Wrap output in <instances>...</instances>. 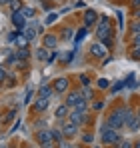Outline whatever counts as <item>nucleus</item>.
I'll return each instance as SVG.
<instances>
[{"instance_id": "obj_36", "label": "nucleus", "mask_w": 140, "mask_h": 148, "mask_svg": "<svg viewBox=\"0 0 140 148\" xmlns=\"http://www.w3.org/2000/svg\"><path fill=\"white\" fill-rule=\"evenodd\" d=\"M102 108H104V102H102V100H98V102L92 104V110H102Z\"/></svg>"}, {"instance_id": "obj_23", "label": "nucleus", "mask_w": 140, "mask_h": 148, "mask_svg": "<svg viewBox=\"0 0 140 148\" xmlns=\"http://www.w3.org/2000/svg\"><path fill=\"white\" fill-rule=\"evenodd\" d=\"M36 58L38 60H48V48H38V52H36Z\"/></svg>"}, {"instance_id": "obj_40", "label": "nucleus", "mask_w": 140, "mask_h": 148, "mask_svg": "<svg viewBox=\"0 0 140 148\" xmlns=\"http://www.w3.org/2000/svg\"><path fill=\"white\" fill-rule=\"evenodd\" d=\"M40 148H54V140H48V142H42Z\"/></svg>"}, {"instance_id": "obj_22", "label": "nucleus", "mask_w": 140, "mask_h": 148, "mask_svg": "<svg viewBox=\"0 0 140 148\" xmlns=\"http://www.w3.org/2000/svg\"><path fill=\"white\" fill-rule=\"evenodd\" d=\"M76 110H80V112H88V102H86V98H82L76 106H74Z\"/></svg>"}, {"instance_id": "obj_46", "label": "nucleus", "mask_w": 140, "mask_h": 148, "mask_svg": "<svg viewBox=\"0 0 140 148\" xmlns=\"http://www.w3.org/2000/svg\"><path fill=\"white\" fill-rule=\"evenodd\" d=\"M6 4H10V0H0V6H6Z\"/></svg>"}, {"instance_id": "obj_3", "label": "nucleus", "mask_w": 140, "mask_h": 148, "mask_svg": "<svg viewBox=\"0 0 140 148\" xmlns=\"http://www.w3.org/2000/svg\"><path fill=\"white\" fill-rule=\"evenodd\" d=\"M100 138H102V142H104V144H108V146H114V144H118V142L122 140L120 130H114V128H108L106 132H102V134H100Z\"/></svg>"}, {"instance_id": "obj_9", "label": "nucleus", "mask_w": 140, "mask_h": 148, "mask_svg": "<svg viewBox=\"0 0 140 148\" xmlns=\"http://www.w3.org/2000/svg\"><path fill=\"white\" fill-rule=\"evenodd\" d=\"M90 54L96 56V58H104V56H106V46H104L102 42H96V44L90 46Z\"/></svg>"}, {"instance_id": "obj_13", "label": "nucleus", "mask_w": 140, "mask_h": 148, "mask_svg": "<svg viewBox=\"0 0 140 148\" xmlns=\"http://www.w3.org/2000/svg\"><path fill=\"white\" fill-rule=\"evenodd\" d=\"M42 42H44V48H56V46H58V36H54V34H46V36H44V38H42Z\"/></svg>"}, {"instance_id": "obj_43", "label": "nucleus", "mask_w": 140, "mask_h": 148, "mask_svg": "<svg viewBox=\"0 0 140 148\" xmlns=\"http://www.w3.org/2000/svg\"><path fill=\"white\" fill-rule=\"evenodd\" d=\"M54 58H56V52H52V54H50V56H48V64H52V62H54Z\"/></svg>"}, {"instance_id": "obj_8", "label": "nucleus", "mask_w": 140, "mask_h": 148, "mask_svg": "<svg viewBox=\"0 0 140 148\" xmlns=\"http://www.w3.org/2000/svg\"><path fill=\"white\" fill-rule=\"evenodd\" d=\"M48 106H50V98H40L38 96V98L34 100V104H32V110L34 112H44Z\"/></svg>"}, {"instance_id": "obj_35", "label": "nucleus", "mask_w": 140, "mask_h": 148, "mask_svg": "<svg viewBox=\"0 0 140 148\" xmlns=\"http://www.w3.org/2000/svg\"><path fill=\"white\" fill-rule=\"evenodd\" d=\"M92 140H94V136H92V134H82V142H86V144H90Z\"/></svg>"}, {"instance_id": "obj_32", "label": "nucleus", "mask_w": 140, "mask_h": 148, "mask_svg": "<svg viewBox=\"0 0 140 148\" xmlns=\"http://www.w3.org/2000/svg\"><path fill=\"white\" fill-rule=\"evenodd\" d=\"M56 18H58V14H56V12L48 14V16H46V20H44V24H52V22H56Z\"/></svg>"}, {"instance_id": "obj_15", "label": "nucleus", "mask_w": 140, "mask_h": 148, "mask_svg": "<svg viewBox=\"0 0 140 148\" xmlns=\"http://www.w3.org/2000/svg\"><path fill=\"white\" fill-rule=\"evenodd\" d=\"M70 114V106L68 104H60L58 108H56V112H54V116L58 118V120H62V118H66Z\"/></svg>"}, {"instance_id": "obj_16", "label": "nucleus", "mask_w": 140, "mask_h": 148, "mask_svg": "<svg viewBox=\"0 0 140 148\" xmlns=\"http://www.w3.org/2000/svg\"><path fill=\"white\" fill-rule=\"evenodd\" d=\"M14 54H16V58H18L20 62H26V60L30 58V50H28V48H16Z\"/></svg>"}, {"instance_id": "obj_34", "label": "nucleus", "mask_w": 140, "mask_h": 148, "mask_svg": "<svg viewBox=\"0 0 140 148\" xmlns=\"http://www.w3.org/2000/svg\"><path fill=\"white\" fill-rule=\"evenodd\" d=\"M108 86H110V82H108L106 78H100V80H98V88H108Z\"/></svg>"}, {"instance_id": "obj_29", "label": "nucleus", "mask_w": 140, "mask_h": 148, "mask_svg": "<svg viewBox=\"0 0 140 148\" xmlns=\"http://www.w3.org/2000/svg\"><path fill=\"white\" fill-rule=\"evenodd\" d=\"M60 32H62V38H64V40H70V38H72V32H74V30H72V28H62Z\"/></svg>"}, {"instance_id": "obj_25", "label": "nucleus", "mask_w": 140, "mask_h": 148, "mask_svg": "<svg viewBox=\"0 0 140 148\" xmlns=\"http://www.w3.org/2000/svg\"><path fill=\"white\" fill-rule=\"evenodd\" d=\"M20 12L24 14V18H34V8H30V6H24Z\"/></svg>"}, {"instance_id": "obj_31", "label": "nucleus", "mask_w": 140, "mask_h": 148, "mask_svg": "<svg viewBox=\"0 0 140 148\" xmlns=\"http://www.w3.org/2000/svg\"><path fill=\"white\" fill-rule=\"evenodd\" d=\"M130 56H132L134 60H140V46H132V52H130Z\"/></svg>"}, {"instance_id": "obj_10", "label": "nucleus", "mask_w": 140, "mask_h": 148, "mask_svg": "<svg viewBox=\"0 0 140 148\" xmlns=\"http://www.w3.org/2000/svg\"><path fill=\"white\" fill-rule=\"evenodd\" d=\"M82 98H84V96H82V92H78V90H72V92L68 94V98H66V104H68L70 108H74V106H76V104H78V102H80Z\"/></svg>"}, {"instance_id": "obj_45", "label": "nucleus", "mask_w": 140, "mask_h": 148, "mask_svg": "<svg viewBox=\"0 0 140 148\" xmlns=\"http://www.w3.org/2000/svg\"><path fill=\"white\" fill-rule=\"evenodd\" d=\"M134 18H136V20H140V8H138V10H134Z\"/></svg>"}, {"instance_id": "obj_44", "label": "nucleus", "mask_w": 140, "mask_h": 148, "mask_svg": "<svg viewBox=\"0 0 140 148\" xmlns=\"http://www.w3.org/2000/svg\"><path fill=\"white\" fill-rule=\"evenodd\" d=\"M132 8L138 10V8H140V0H132Z\"/></svg>"}, {"instance_id": "obj_1", "label": "nucleus", "mask_w": 140, "mask_h": 148, "mask_svg": "<svg viewBox=\"0 0 140 148\" xmlns=\"http://www.w3.org/2000/svg\"><path fill=\"white\" fill-rule=\"evenodd\" d=\"M114 32H112V22H110V18L108 16H98V22H96V38H98V42L100 40H104V38H110Z\"/></svg>"}, {"instance_id": "obj_7", "label": "nucleus", "mask_w": 140, "mask_h": 148, "mask_svg": "<svg viewBox=\"0 0 140 148\" xmlns=\"http://www.w3.org/2000/svg\"><path fill=\"white\" fill-rule=\"evenodd\" d=\"M68 120H72L74 124H78V126H80V124L86 122V112H80V110H76V108H74V110L68 114Z\"/></svg>"}, {"instance_id": "obj_14", "label": "nucleus", "mask_w": 140, "mask_h": 148, "mask_svg": "<svg viewBox=\"0 0 140 148\" xmlns=\"http://www.w3.org/2000/svg\"><path fill=\"white\" fill-rule=\"evenodd\" d=\"M52 94H54V88H52L50 84H46V82L38 88V96H40V98H52Z\"/></svg>"}, {"instance_id": "obj_37", "label": "nucleus", "mask_w": 140, "mask_h": 148, "mask_svg": "<svg viewBox=\"0 0 140 148\" xmlns=\"http://www.w3.org/2000/svg\"><path fill=\"white\" fill-rule=\"evenodd\" d=\"M58 148H72V144H70L68 140H60L58 142Z\"/></svg>"}, {"instance_id": "obj_18", "label": "nucleus", "mask_w": 140, "mask_h": 148, "mask_svg": "<svg viewBox=\"0 0 140 148\" xmlns=\"http://www.w3.org/2000/svg\"><path fill=\"white\" fill-rule=\"evenodd\" d=\"M126 126H128V130H130V132H136V130H140V116H138V118L134 116V118L126 124Z\"/></svg>"}, {"instance_id": "obj_6", "label": "nucleus", "mask_w": 140, "mask_h": 148, "mask_svg": "<svg viewBox=\"0 0 140 148\" xmlns=\"http://www.w3.org/2000/svg\"><path fill=\"white\" fill-rule=\"evenodd\" d=\"M10 18H12V24L16 26L20 32H22L24 28H26V18H24L22 12H12V16H10Z\"/></svg>"}, {"instance_id": "obj_27", "label": "nucleus", "mask_w": 140, "mask_h": 148, "mask_svg": "<svg viewBox=\"0 0 140 148\" xmlns=\"http://www.w3.org/2000/svg\"><path fill=\"white\" fill-rule=\"evenodd\" d=\"M130 32H132V36L140 34V20H136V22H132V24H130Z\"/></svg>"}, {"instance_id": "obj_30", "label": "nucleus", "mask_w": 140, "mask_h": 148, "mask_svg": "<svg viewBox=\"0 0 140 148\" xmlns=\"http://www.w3.org/2000/svg\"><path fill=\"white\" fill-rule=\"evenodd\" d=\"M116 146H118V148H134V144H132L130 140H124V138H122V140L118 142Z\"/></svg>"}, {"instance_id": "obj_21", "label": "nucleus", "mask_w": 140, "mask_h": 148, "mask_svg": "<svg viewBox=\"0 0 140 148\" xmlns=\"http://www.w3.org/2000/svg\"><path fill=\"white\" fill-rule=\"evenodd\" d=\"M86 34H88V26H82V28L78 30V34H76V38H74V42L78 44L80 40H84V38H86Z\"/></svg>"}, {"instance_id": "obj_12", "label": "nucleus", "mask_w": 140, "mask_h": 148, "mask_svg": "<svg viewBox=\"0 0 140 148\" xmlns=\"http://www.w3.org/2000/svg\"><path fill=\"white\" fill-rule=\"evenodd\" d=\"M98 22V14L94 12L92 8H88L86 12H84V26H92Z\"/></svg>"}, {"instance_id": "obj_19", "label": "nucleus", "mask_w": 140, "mask_h": 148, "mask_svg": "<svg viewBox=\"0 0 140 148\" xmlns=\"http://www.w3.org/2000/svg\"><path fill=\"white\" fill-rule=\"evenodd\" d=\"M22 34H24V36H26V38H28V40H34L38 32L34 30V26H28V28H24V30H22Z\"/></svg>"}, {"instance_id": "obj_28", "label": "nucleus", "mask_w": 140, "mask_h": 148, "mask_svg": "<svg viewBox=\"0 0 140 148\" xmlns=\"http://www.w3.org/2000/svg\"><path fill=\"white\" fill-rule=\"evenodd\" d=\"M18 64V58H16V54H10L8 58H6V66H16Z\"/></svg>"}, {"instance_id": "obj_42", "label": "nucleus", "mask_w": 140, "mask_h": 148, "mask_svg": "<svg viewBox=\"0 0 140 148\" xmlns=\"http://www.w3.org/2000/svg\"><path fill=\"white\" fill-rule=\"evenodd\" d=\"M124 84H126V82H118V84H114V86H112V92H118V90H120Z\"/></svg>"}, {"instance_id": "obj_11", "label": "nucleus", "mask_w": 140, "mask_h": 148, "mask_svg": "<svg viewBox=\"0 0 140 148\" xmlns=\"http://www.w3.org/2000/svg\"><path fill=\"white\" fill-rule=\"evenodd\" d=\"M36 140L42 144V142H48V140H54L52 138V130L50 128H42V130H38L36 132Z\"/></svg>"}, {"instance_id": "obj_24", "label": "nucleus", "mask_w": 140, "mask_h": 148, "mask_svg": "<svg viewBox=\"0 0 140 148\" xmlns=\"http://www.w3.org/2000/svg\"><path fill=\"white\" fill-rule=\"evenodd\" d=\"M50 130H52V138H54V140H58V142H60V140H64L62 130H58V128H50Z\"/></svg>"}, {"instance_id": "obj_2", "label": "nucleus", "mask_w": 140, "mask_h": 148, "mask_svg": "<svg viewBox=\"0 0 140 148\" xmlns=\"http://www.w3.org/2000/svg\"><path fill=\"white\" fill-rule=\"evenodd\" d=\"M126 106H120L116 110H112V114L108 116V120L106 122L110 124V128H114V130H122L124 126H126Z\"/></svg>"}, {"instance_id": "obj_20", "label": "nucleus", "mask_w": 140, "mask_h": 148, "mask_svg": "<svg viewBox=\"0 0 140 148\" xmlns=\"http://www.w3.org/2000/svg\"><path fill=\"white\" fill-rule=\"evenodd\" d=\"M8 6H10V10H12V12H20V10L24 8L22 0H10V4H8Z\"/></svg>"}, {"instance_id": "obj_41", "label": "nucleus", "mask_w": 140, "mask_h": 148, "mask_svg": "<svg viewBox=\"0 0 140 148\" xmlns=\"http://www.w3.org/2000/svg\"><path fill=\"white\" fill-rule=\"evenodd\" d=\"M132 46H140V34L132 36Z\"/></svg>"}, {"instance_id": "obj_26", "label": "nucleus", "mask_w": 140, "mask_h": 148, "mask_svg": "<svg viewBox=\"0 0 140 148\" xmlns=\"http://www.w3.org/2000/svg\"><path fill=\"white\" fill-rule=\"evenodd\" d=\"M14 116H16V108L8 110V112H6V116L2 118V122H10V120H14Z\"/></svg>"}, {"instance_id": "obj_38", "label": "nucleus", "mask_w": 140, "mask_h": 148, "mask_svg": "<svg viewBox=\"0 0 140 148\" xmlns=\"http://www.w3.org/2000/svg\"><path fill=\"white\" fill-rule=\"evenodd\" d=\"M6 78H8V74H6V70H4V68L0 66V84H2V82H4Z\"/></svg>"}, {"instance_id": "obj_47", "label": "nucleus", "mask_w": 140, "mask_h": 148, "mask_svg": "<svg viewBox=\"0 0 140 148\" xmlns=\"http://www.w3.org/2000/svg\"><path fill=\"white\" fill-rule=\"evenodd\" d=\"M134 148H140V140H136V142H134Z\"/></svg>"}, {"instance_id": "obj_4", "label": "nucleus", "mask_w": 140, "mask_h": 148, "mask_svg": "<svg viewBox=\"0 0 140 148\" xmlns=\"http://www.w3.org/2000/svg\"><path fill=\"white\" fill-rule=\"evenodd\" d=\"M60 130H62L64 138H72V136H76V134H78V124H74L72 120H66V122H62Z\"/></svg>"}, {"instance_id": "obj_5", "label": "nucleus", "mask_w": 140, "mask_h": 148, "mask_svg": "<svg viewBox=\"0 0 140 148\" xmlns=\"http://www.w3.org/2000/svg\"><path fill=\"white\" fill-rule=\"evenodd\" d=\"M68 84L70 82L66 80V78H56V80L52 82V88H54L56 94H64V92L68 90Z\"/></svg>"}, {"instance_id": "obj_17", "label": "nucleus", "mask_w": 140, "mask_h": 148, "mask_svg": "<svg viewBox=\"0 0 140 148\" xmlns=\"http://www.w3.org/2000/svg\"><path fill=\"white\" fill-rule=\"evenodd\" d=\"M28 42H30V40H28L24 34H18V36H16V40H14L16 48H28Z\"/></svg>"}, {"instance_id": "obj_39", "label": "nucleus", "mask_w": 140, "mask_h": 148, "mask_svg": "<svg viewBox=\"0 0 140 148\" xmlns=\"http://www.w3.org/2000/svg\"><path fill=\"white\" fill-rule=\"evenodd\" d=\"M80 84H82V86H88V84H90V78H88V76H80Z\"/></svg>"}, {"instance_id": "obj_33", "label": "nucleus", "mask_w": 140, "mask_h": 148, "mask_svg": "<svg viewBox=\"0 0 140 148\" xmlns=\"http://www.w3.org/2000/svg\"><path fill=\"white\" fill-rule=\"evenodd\" d=\"M82 96H84L86 100H92V98H94V96H92V90H90L88 86H84V90H82Z\"/></svg>"}]
</instances>
